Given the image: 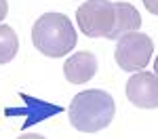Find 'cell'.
<instances>
[{
  "mask_svg": "<svg viewBox=\"0 0 158 139\" xmlns=\"http://www.w3.org/2000/svg\"><path fill=\"white\" fill-rule=\"evenodd\" d=\"M141 2L152 15H158V0H141Z\"/></svg>",
  "mask_w": 158,
  "mask_h": 139,
  "instance_id": "9",
  "label": "cell"
},
{
  "mask_svg": "<svg viewBox=\"0 0 158 139\" xmlns=\"http://www.w3.org/2000/svg\"><path fill=\"white\" fill-rule=\"evenodd\" d=\"M19 51V38L11 25L0 23V63H9L15 59Z\"/></svg>",
  "mask_w": 158,
  "mask_h": 139,
  "instance_id": "8",
  "label": "cell"
},
{
  "mask_svg": "<svg viewBox=\"0 0 158 139\" xmlns=\"http://www.w3.org/2000/svg\"><path fill=\"white\" fill-rule=\"evenodd\" d=\"M129 101L141 110L158 108V76L152 72H137L127 82Z\"/></svg>",
  "mask_w": 158,
  "mask_h": 139,
  "instance_id": "5",
  "label": "cell"
},
{
  "mask_svg": "<svg viewBox=\"0 0 158 139\" xmlns=\"http://www.w3.org/2000/svg\"><path fill=\"white\" fill-rule=\"evenodd\" d=\"M6 13H9V4H6V0H0V21H4Z\"/></svg>",
  "mask_w": 158,
  "mask_h": 139,
  "instance_id": "10",
  "label": "cell"
},
{
  "mask_svg": "<svg viewBox=\"0 0 158 139\" xmlns=\"http://www.w3.org/2000/svg\"><path fill=\"white\" fill-rule=\"evenodd\" d=\"M116 105L112 95L101 88H89L78 93L70 103V122L76 131L97 133L112 122Z\"/></svg>",
  "mask_w": 158,
  "mask_h": 139,
  "instance_id": "1",
  "label": "cell"
},
{
  "mask_svg": "<svg viewBox=\"0 0 158 139\" xmlns=\"http://www.w3.org/2000/svg\"><path fill=\"white\" fill-rule=\"evenodd\" d=\"M139 25H141V15L137 13L133 4L114 2V25H112V32L108 36L110 40H118L124 34L139 32Z\"/></svg>",
  "mask_w": 158,
  "mask_h": 139,
  "instance_id": "7",
  "label": "cell"
},
{
  "mask_svg": "<svg viewBox=\"0 0 158 139\" xmlns=\"http://www.w3.org/2000/svg\"><path fill=\"white\" fill-rule=\"evenodd\" d=\"M154 74L158 76V55H156V59H154Z\"/></svg>",
  "mask_w": 158,
  "mask_h": 139,
  "instance_id": "12",
  "label": "cell"
},
{
  "mask_svg": "<svg viewBox=\"0 0 158 139\" xmlns=\"http://www.w3.org/2000/svg\"><path fill=\"white\" fill-rule=\"evenodd\" d=\"M32 42L47 57H63L76 47V30L68 15L44 13L32 27Z\"/></svg>",
  "mask_w": 158,
  "mask_h": 139,
  "instance_id": "2",
  "label": "cell"
},
{
  "mask_svg": "<svg viewBox=\"0 0 158 139\" xmlns=\"http://www.w3.org/2000/svg\"><path fill=\"white\" fill-rule=\"evenodd\" d=\"M97 72V57L91 51H78L70 55L63 63V74L65 80L72 84H85L89 82Z\"/></svg>",
  "mask_w": 158,
  "mask_h": 139,
  "instance_id": "6",
  "label": "cell"
},
{
  "mask_svg": "<svg viewBox=\"0 0 158 139\" xmlns=\"http://www.w3.org/2000/svg\"><path fill=\"white\" fill-rule=\"evenodd\" d=\"M17 139H44L42 135H36V133H27V135H19Z\"/></svg>",
  "mask_w": 158,
  "mask_h": 139,
  "instance_id": "11",
  "label": "cell"
},
{
  "mask_svg": "<svg viewBox=\"0 0 158 139\" xmlns=\"http://www.w3.org/2000/svg\"><path fill=\"white\" fill-rule=\"evenodd\" d=\"M76 21L89 38H108L114 25V2L86 0L76 11Z\"/></svg>",
  "mask_w": 158,
  "mask_h": 139,
  "instance_id": "4",
  "label": "cell"
},
{
  "mask_svg": "<svg viewBox=\"0 0 158 139\" xmlns=\"http://www.w3.org/2000/svg\"><path fill=\"white\" fill-rule=\"evenodd\" d=\"M154 53V42L152 38L143 32H131L118 38L116 44V63L124 72H141L146 67Z\"/></svg>",
  "mask_w": 158,
  "mask_h": 139,
  "instance_id": "3",
  "label": "cell"
}]
</instances>
